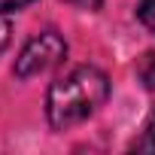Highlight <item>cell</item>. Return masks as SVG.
<instances>
[{
    "label": "cell",
    "mask_w": 155,
    "mask_h": 155,
    "mask_svg": "<svg viewBox=\"0 0 155 155\" xmlns=\"http://www.w3.org/2000/svg\"><path fill=\"white\" fill-rule=\"evenodd\" d=\"M110 97V79L97 67H76L58 82H52L46 97V116L55 131H67L73 125L94 116Z\"/></svg>",
    "instance_id": "1"
},
{
    "label": "cell",
    "mask_w": 155,
    "mask_h": 155,
    "mask_svg": "<svg viewBox=\"0 0 155 155\" xmlns=\"http://www.w3.org/2000/svg\"><path fill=\"white\" fill-rule=\"evenodd\" d=\"M64 55H67V43L55 31H46V34L34 37L15 58V76L18 79H34L40 73H49L52 67H58L64 61Z\"/></svg>",
    "instance_id": "2"
},
{
    "label": "cell",
    "mask_w": 155,
    "mask_h": 155,
    "mask_svg": "<svg viewBox=\"0 0 155 155\" xmlns=\"http://www.w3.org/2000/svg\"><path fill=\"white\" fill-rule=\"evenodd\" d=\"M140 79H143L146 88L155 91V52H149V55L140 61Z\"/></svg>",
    "instance_id": "3"
},
{
    "label": "cell",
    "mask_w": 155,
    "mask_h": 155,
    "mask_svg": "<svg viewBox=\"0 0 155 155\" xmlns=\"http://www.w3.org/2000/svg\"><path fill=\"white\" fill-rule=\"evenodd\" d=\"M137 15H140V21H143V25L155 34V0H140Z\"/></svg>",
    "instance_id": "4"
},
{
    "label": "cell",
    "mask_w": 155,
    "mask_h": 155,
    "mask_svg": "<svg viewBox=\"0 0 155 155\" xmlns=\"http://www.w3.org/2000/svg\"><path fill=\"white\" fill-rule=\"evenodd\" d=\"M28 3H34V0H0V15H3V12H12V9H21V6H28Z\"/></svg>",
    "instance_id": "5"
},
{
    "label": "cell",
    "mask_w": 155,
    "mask_h": 155,
    "mask_svg": "<svg viewBox=\"0 0 155 155\" xmlns=\"http://www.w3.org/2000/svg\"><path fill=\"white\" fill-rule=\"evenodd\" d=\"M9 34H12V28H9V21L0 15V52H3L6 46H9Z\"/></svg>",
    "instance_id": "6"
},
{
    "label": "cell",
    "mask_w": 155,
    "mask_h": 155,
    "mask_svg": "<svg viewBox=\"0 0 155 155\" xmlns=\"http://www.w3.org/2000/svg\"><path fill=\"white\" fill-rule=\"evenodd\" d=\"M67 3L82 6V9H97V6H101V0H67Z\"/></svg>",
    "instance_id": "7"
},
{
    "label": "cell",
    "mask_w": 155,
    "mask_h": 155,
    "mask_svg": "<svg viewBox=\"0 0 155 155\" xmlns=\"http://www.w3.org/2000/svg\"><path fill=\"white\" fill-rule=\"evenodd\" d=\"M149 146L155 149V113H152V122H149Z\"/></svg>",
    "instance_id": "8"
}]
</instances>
